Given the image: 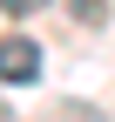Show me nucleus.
<instances>
[{"label":"nucleus","mask_w":115,"mask_h":122,"mask_svg":"<svg viewBox=\"0 0 115 122\" xmlns=\"http://www.w3.org/2000/svg\"><path fill=\"white\" fill-rule=\"evenodd\" d=\"M34 75H41V41L34 34H0V81L27 88Z\"/></svg>","instance_id":"obj_1"},{"label":"nucleus","mask_w":115,"mask_h":122,"mask_svg":"<svg viewBox=\"0 0 115 122\" xmlns=\"http://www.w3.org/2000/svg\"><path fill=\"white\" fill-rule=\"evenodd\" d=\"M0 7H7V14H41L48 0H0Z\"/></svg>","instance_id":"obj_2"}]
</instances>
